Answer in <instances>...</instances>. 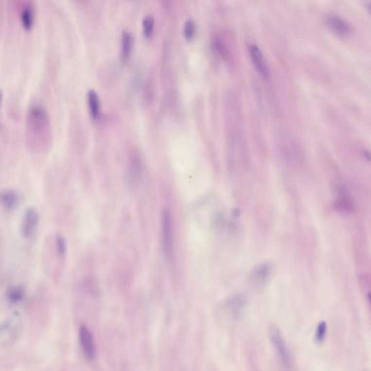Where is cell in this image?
<instances>
[{
  "instance_id": "9",
  "label": "cell",
  "mask_w": 371,
  "mask_h": 371,
  "mask_svg": "<svg viewBox=\"0 0 371 371\" xmlns=\"http://www.w3.org/2000/svg\"><path fill=\"white\" fill-rule=\"evenodd\" d=\"M141 174V164L137 155L131 157L127 170V183L130 189H135L140 183Z\"/></svg>"
},
{
  "instance_id": "19",
  "label": "cell",
  "mask_w": 371,
  "mask_h": 371,
  "mask_svg": "<svg viewBox=\"0 0 371 371\" xmlns=\"http://www.w3.org/2000/svg\"><path fill=\"white\" fill-rule=\"evenodd\" d=\"M328 332L327 323L326 321H321L318 324L316 330V341L318 343H322L326 338Z\"/></svg>"
},
{
  "instance_id": "13",
  "label": "cell",
  "mask_w": 371,
  "mask_h": 371,
  "mask_svg": "<svg viewBox=\"0 0 371 371\" xmlns=\"http://www.w3.org/2000/svg\"><path fill=\"white\" fill-rule=\"evenodd\" d=\"M87 103H88V109H89L91 117L94 119H99L101 115V106H100L98 94L94 90L91 89L88 91Z\"/></svg>"
},
{
  "instance_id": "17",
  "label": "cell",
  "mask_w": 371,
  "mask_h": 371,
  "mask_svg": "<svg viewBox=\"0 0 371 371\" xmlns=\"http://www.w3.org/2000/svg\"><path fill=\"white\" fill-rule=\"evenodd\" d=\"M20 19L26 29H30L33 26L35 21V7L32 4H26L22 7Z\"/></svg>"
},
{
  "instance_id": "12",
  "label": "cell",
  "mask_w": 371,
  "mask_h": 371,
  "mask_svg": "<svg viewBox=\"0 0 371 371\" xmlns=\"http://www.w3.org/2000/svg\"><path fill=\"white\" fill-rule=\"evenodd\" d=\"M326 24L338 35H345L350 30V25L342 18L336 15H330L326 18Z\"/></svg>"
},
{
  "instance_id": "18",
  "label": "cell",
  "mask_w": 371,
  "mask_h": 371,
  "mask_svg": "<svg viewBox=\"0 0 371 371\" xmlns=\"http://www.w3.org/2000/svg\"><path fill=\"white\" fill-rule=\"evenodd\" d=\"M143 33L146 37L149 38L152 36L155 28V19L152 16H145L142 22Z\"/></svg>"
},
{
  "instance_id": "3",
  "label": "cell",
  "mask_w": 371,
  "mask_h": 371,
  "mask_svg": "<svg viewBox=\"0 0 371 371\" xmlns=\"http://www.w3.org/2000/svg\"><path fill=\"white\" fill-rule=\"evenodd\" d=\"M269 334L270 341L273 344L279 362L285 369L289 370L292 366V354L283 334L277 326H272Z\"/></svg>"
},
{
  "instance_id": "5",
  "label": "cell",
  "mask_w": 371,
  "mask_h": 371,
  "mask_svg": "<svg viewBox=\"0 0 371 371\" xmlns=\"http://www.w3.org/2000/svg\"><path fill=\"white\" fill-rule=\"evenodd\" d=\"M79 342L86 358L93 360L95 357V344L91 331L82 325L79 329Z\"/></svg>"
},
{
  "instance_id": "4",
  "label": "cell",
  "mask_w": 371,
  "mask_h": 371,
  "mask_svg": "<svg viewBox=\"0 0 371 371\" xmlns=\"http://www.w3.org/2000/svg\"><path fill=\"white\" fill-rule=\"evenodd\" d=\"M171 212L165 210L162 215V245L165 255L168 259L172 258L174 253V230Z\"/></svg>"
},
{
  "instance_id": "22",
  "label": "cell",
  "mask_w": 371,
  "mask_h": 371,
  "mask_svg": "<svg viewBox=\"0 0 371 371\" xmlns=\"http://www.w3.org/2000/svg\"><path fill=\"white\" fill-rule=\"evenodd\" d=\"M1 99H2V92H1V90H0V106H1Z\"/></svg>"
},
{
  "instance_id": "2",
  "label": "cell",
  "mask_w": 371,
  "mask_h": 371,
  "mask_svg": "<svg viewBox=\"0 0 371 371\" xmlns=\"http://www.w3.org/2000/svg\"><path fill=\"white\" fill-rule=\"evenodd\" d=\"M28 128L30 137H46L50 125L47 112L40 104L31 106L28 114Z\"/></svg>"
},
{
  "instance_id": "8",
  "label": "cell",
  "mask_w": 371,
  "mask_h": 371,
  "mask_svg": "<svg viewBox=\"0 0 371 371\" xmlns=\"http://www.w3.org/2000/svg\"><path fill=\"white\" fill-rule=\"evenodd\" d=\"M271 265L268 263H263L255 266L250 273L251 283L257 287H261L265 284L271 274Z\"/></svg>"
},
{
  "instance_id": "16",
  "label": "cell",
  "mask_w": 371,
  "mask_h": 371,
  "mask_svg": "<svg viewBox=\"0 0 371 371\" xmlns=\"http://www.w3.org/2000/svg\"><path fill=\"white\" fill-rule=\"evenodd\" d=\"M121 41V54L124 60H127L129 57L132 51L134 38L132 35L128 31H124Z\"/></svg>"
},
{
  "instance_id": "21",
  "label": "cell",
  "mask_w": 371,
  "mask_h": 371,
  "mask_svg": "<svg viewBox=\"0 0 371 371\" xmlns=\"http://www.w3.org/2000/svg\"><path fill=\"white\" fill-rule=\"evenodd\" d=\"M56 249H57V254L60 256H63V255H66V250H67L66 242L64 238L60 235L56 237Z\"/></svg>"
},
{
  "instance_id": "7",
  "label": "cell",
  "mask_w": 371,
  "mask_h": 371,
  "mask_svg": "<svg viewBox=\"0 0 371 371\" xmlns=\"http://www.w3.org/2000/svg\"><path fill=\"white\" fill-rule=\"evenodd\" d=\"M39 221V215L35 208H29L25 212L21 224V235L23 237H31L35 233Z\"/></svg>"
},
{
  "instance_id": "20",
  "label": "cell",
  "mask_w": 371,
  "mask_h": 371,
  "mask_svg": "<svg viewBox=\"0 0 371 371\" xmlns=\"http://www.w3.org/2000/svg\"><path fill=\"white\" fill-rule=\"evenodd\" d=\"M196 26L193 20H187L184 24V34L187 39H192L196 35Z\"/></svg>"
},
{
  "instance_id": "15",
  "label": "cell",
  "mask_w": 371,
  "mask_h": 371,
  "mask_svg": "<svg viewBox=\"0 0 371 371\" xmlns=\"http://www.w3.org/2000/svg\"><path fill=\"white\" fill-rule=\"evenodd\" d=\"M25 289L20 285H16L7 289L6 291V300L12 304H17L23 300L25 297Z\"/></svg>"
},
{
  "instance_id": "10",
  "label": "cell",
  "mask_w": 371,
  "mask_h": 371,
  "mask_svg": "<svg viewBox=\"0 0 371 371\" xmlns=\"http://www.w3.org/2000/svg\"><path fill=\"white\" fill-rule=\"evenodd\" d=\"M334 206L341 212H353L354 210L353 198L348 191L346 190L344 188L338 187L337 189V196L335 199Z\"/></svg>"
},
{
  "instance_id": "14",
  "label": "cell",
  "mask_w": 371,
  "mask_h": 371,
  "mask_svg": "<svg viewBox=\"0 0 371 371\" xmlns=\"http://www.w3.org/2000/svg\"><path fill=\"white\" fill-rule=\"evenodd\" d=\"M18 195L14 190H7L0 194V204L7 211H12L18 203Z\"/></svg>"
},
{
  "instance_id": "1",
  "label": "cell",
  "mask_w": 371,
  "mask_h": 371,
  "mask_svg": "<svg viewBox=\"0 0 371 371\" xmlns=\"http://www.w3.org/2000/svg\"><path fill=\"white\" fill-rule=\"evenodd\" d=\"M23 332V321L18 312H13L0 323V345L10 347L16 344Z\"/></svg>"
},
{
  "instance_id": "11",
  "label": "cell",
  "mask_w": 371,
  "mask_h": 371,
  "mask_svg": "<svg viewBox=\"0 0 371 371\" xmlns=\"http://www.w3.org/2000/svg\"><path fill=\"white\" fill-rule=\"evenodd\" d=\"M249 52L251 59H252L258 71L263 77L267 78L269 75L268 69L266 66L265 60L263 53H262L259 47L257 44H251L249 46Z\"/></svg>"
},
{
  "instance_id": "6",
  "label": "cell",
  "mask_w": 371,
  "mask_h": 371,
  "mask_svg": "<svg viewBox=\"0 0 371 371\" xmlns=\"http://www.w3.org/2000/svg\"><path fill=\"white\" fill-rule=\"evenodd\" d=\"M247 303V298L242 293L231 295L225 301L223 308L233 317H236L242 313Z\"/></svg>"
}]
</instances>
